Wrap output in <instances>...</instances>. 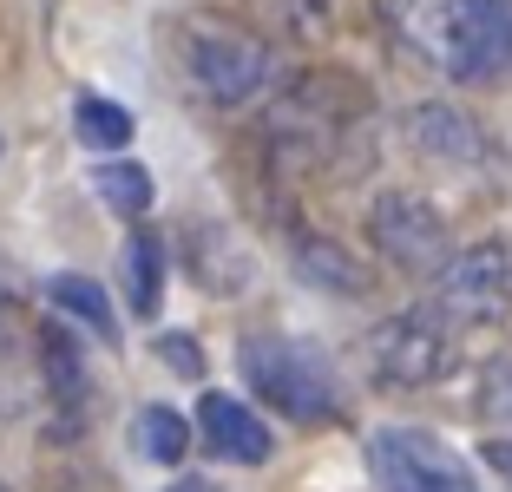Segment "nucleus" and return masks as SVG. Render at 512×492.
Listing matches in <instances>:
<instances>
[{
    "label": "nucleus",
    "instance_id": "f257e3e1",
    "mask_svg": "<svg viewBox=\"0 0 512 492\" xmlns=\"http://www.w3.org/2000/svg\"><path fill=\"white\" fill-rule=\"evenodd\" d=\"M388 33L460 86L512 73V0H375Z\"/></svg>",
    "mask_w": 512,
    "mask_h": 492
},
{
    "label": "nucleus",
    "instance_id": "f03ea898",
    "mask_svg": "<svg viewBox=\"0 0 512 492\" xmlns=\"http://www.w3.org/2000/svg\"><path fill=\"white\" fill-rule=\"evenodd\" d=\"M171 46H178V73L191 99L204 105H243L270 86V46L224 14H184L171 27Z\"/></svg>",
    "mask_w": 512,
    "mask_h": 492
},
{
    "label": "nucleus",
    "instance_id": "7ed1b4c3",
    "mask_svg": "<svg viewBox=\"0 0 512 492\" xmlns=\"http://www.w3.org/2000/svg\"><path fill=\"white\" fill-rule=\"evenodd\" d=\"M237 361H243V381L283 420H302V427L342 420V381H335V368L316 348L289 342V335H243Z\"/></svg>",
    "mask_w": 512,
    "mask_h": 492
},
{
    "label": "nucleus",
    "instance_id": "20e7f679",
    "mask_svg": "<svg viewBox=\"0 0 512 492\" xmlns=\"http://www.w3.org/2000/svg\"><path fill=\"white\" fill-rule=\"evenodd\" d=\"M460 355V322L427 302V309H407V315H388V322L368 335V368H375L381 388H427L453 368Z\"/></svg>",
    "mask_w": 512,
    "mask_h": 492
},
{
    "label": "nucleus",
    "instance_id": "39448f33",
    "mask_svg": "<svg viewBox=\"0 0 512 492\" xmlns=\"http://www.w3.org/2000/svg\"><path fill=\"white\" fill-rule=\"evenodd\" d=\"M368 473L381 492H480L460 453L440 447L421 427H381L368 440Z\"/></svg>",
    "mask_w": 512,
    "mask_h": 492
},
{
    "label": "nucleus",
    "instance_id": "423d86ee",
    "mask_svg": "<svg viewBox=\"0 0 512 492\" xmlns=\"http://www.w3.org/2000/svg\"><path fill=\"white\" fill-rule=\"evenodd\" d=\"M434 309L447 322H499L512 309V237L473 243L434 276Z\"/></svg>",
    "mask_w": 512,
    "mask_h": 492
},
{
    "label": "nucleus",
    "instance_id": "0eeeda50",
    "mask_svg": "<svg viewBox=\"0 0 512 492\" xmlns=\"http://www.w3.org/2000/svg\"><path fill=\"white\" fill-rule=\"evenodd\" d=\"M368 237H375V250L388 256L394 269H407V276H440V269L453 263V230L427 197L388 191L368 210Z\"/></svg>",
    "mask_w": 512,
    "mask_h": 492
},
{
    "label": "nucleus",
    "instance_id": "6e6552de",
    "mask_svg": "<svg viewBox=\"0 0 512 492\" xmlns=\"http://www.w3.org/2000/svg\"><path fill=\"white\" fill-rule=\"evenodd\" d=\"M197 433H204V447L230 466H263L270 460V427L243 401H230V394H204V401H197Z\"/></svg>",
    "mask_w": 512,
    "mask_h": 492
},
{
    "label": "nucleus",
    "instance_id": "1a4fd4ad",
    "mask_svg": "<svg viewBox=\"0 0 512 492\" xmlns=\"http://www.w3.org/2000/svg\"><path fill=\"white\" fill-rule=\"evenodd\" d=\"M407 138L434 164H480L486 158L480 125H473L460 105H414V112H407Z\"/></svg>",
    "mask_w": 512,
    "mask_h": 492
},
{
    "label": "nucleus",
    "instance_id": "9d476101",
    "mask_svg": "<svg viewBox=\"0 0 512 492\" xmlns=\"http://www.w3.org/2000/svg\"><path fill=\"white\" fill-rule=\"evenodd\" d=\"M191 250H197V263H191V276L211 296H237L243 283H250V256H243V243L230 237V230H191Z\"/></svg>",
    "mask_w": 512,
    "mask_h": 492
},
{
    "label": "nucleus",
    "instance_id": "9b49d317",
    "mask_svg": "<svg viewBox=\"0 0 512 492\" xmlns=\"http://www.w3.org/2000/svg\"><path fill=\"white\" fill-rule=\"evenodd\" d=\"M296 276L335 296H368V269H355V256L329 237H296Z\"/></svg>",
    "mask_w": 512,
    "mask_h": 492
},
{
    "label": "nucleus",
    "instance_id": "f8f14e48",
    "mask_svg": "<svg viewBox=\"0 0 512 492\" xmlns=\"http://www.w3.org/2000/svg\"><path fill=\"white\" fill-rule=\"evenodd\" d=\"M165 237L158 230H132L125 237V289H132V315H158V296H165Z\"/></svg>",
    "mask_w": 512,
    "mask_h": 492
},
{
    "label": "nucleus",
    "instance_id": "ddd939ff",
    "mask_svg": "<svg viewBox=\"0 0 512 492\" xmlns=\"http://www.w3.org/2000/svg\"><path fill=\"white\" fill-rule=\"evenodd\" d=\"M73 132H79V145L119 158V151L132 145V112H125L119 99H106V92H79L73 99Z\"/></svg>",
    "mask_w": 512,
    "mask_h": 492
},
{
    "label": "nucleus",
    "instance_id": "4468645a",
    "mask_svg": "<svg viewBox=\"0 0 512 492\" xmlns=\"http://www.w3.org/2000/svg\"><path fill=\"white\" fill-rule=\"evenodd\" d=\"M46 296H53V309L73 315V322H86L99 342H119V315H112V296L92 276H53L46 283Z\"/></svg>",
    "mask_w": 512,
    "mask_h": 492
},
{
    "label": "nucleus",
    "instance_id": "2eb2a0df",
    "mask_svg": "<svg viewBox=\"0 0 512 492\" xmlns=\"http://www.w3.org/2000/svg\"><path fill=\"white\" fill-rule=\"evenodd\" d=\"M132 433H138V453L158 460V466H178L184 453H191V420H184L178 407H145Z\"/></svg>",
    "mask_w": 512,
    "mask_h": 492
},
{
    "label": "nucleus",
    "instance_id": "dca6fc26",
    "mask_svg": "<svg viewBox=\"0 0 512 492\" xmlns=\"http://www.w3.org/2000/svg\"><path fill=\"white\" fill-rule=\"evenodd\" d=\"M92 184H99V197H106L112 210H125V217H145L151 210V178L132 158H106L99 171H92Z\"/></svg>",
    "mask_w": 512,
    "mask_h": 492
},
{
    "label": "nucleus",
    "instance_id": "f3484780",
    "mask_svg": "<svg viewBox=\"0 0 512 492\" xmlns=\"http://www.w3.org/2000/svg\"><path fill=\"white\" fill-rule=\"evenodd\" d=\"M40 348H46V381L79 401V394H86V368H79V348L66 342L60 328H46V342H40Z\"/></svg>",
    "mask_w": 512,
    "mask_h": 492
},
{
    "label": "nucleus",
    "instance_id": "a211bd4d",
    "mask_svg": "<svg viewBox=\"0 0 512 492\" xmlns=\"http://www.w3.org/2000/svg\"><path fill=\"white\" fill-rule=\"evenodd\" d=\"M480 420H512V355L486 361V374H480Z\"/></svg>",
    "mask_w": 512,
    "mask_h": 492
},
{
    "label": "nucleus",
    "instance_id": "6ab92c4d",
    "mask_svg": "<svg viewBox=\"0 0 512 492\" xmlns=\"http://www.w3.org/2000/svg\"><path fill=\"white\" fill-rule=\"evenodd\" d=\"M158 361H165L171 374H184V381L204 374V348H197L191 335H158Z\"/></svg>",
    "mask_w": 512,
    "mask_h": 492
},
{
    "label": "nucleus",
    "instance_id": "aec40b11",
    "mask_svg": "<svg viewBox=\"0 0 512 492\" xmlns=\"http://www.w3.org/2000/svg\"><path fill=\"white\" fill-rule=\"evenodd\" d=\"M480 460H486V466H493V473L512 486V440H486V447H480Z\"/></svg>",
    "mask_w": 512,
    "mask_h": 492
},
{
    "label": "nucleus",
    "instance_id": "412c9836",
    "mask_svg": "<svg viewBox=\"0 0 512 492\" xmlns=\"http://www.w3.org/2000/svg\"><path fill=\"white\" fill-rule=\"evenodd\" d=\"M0 322H7V289H0Z\"/></svg>",
    "mask_w": 512,
    "mask_h": 492
},
{
    "label": "nucleus",
    "instance_id": "4be33fe9",
    "mask_svg": "<svg viewBox=\"0 0 512 492\" xmlns=\"http://www.w3.org/2000/svg\"><path fill=\"white\" fill-rule=\"evenodd\" d=\"M0 492H7V486H0Z\"/></svg>",
    "mask_w": 512,
    "mask_h": 492
}]
</instances>
